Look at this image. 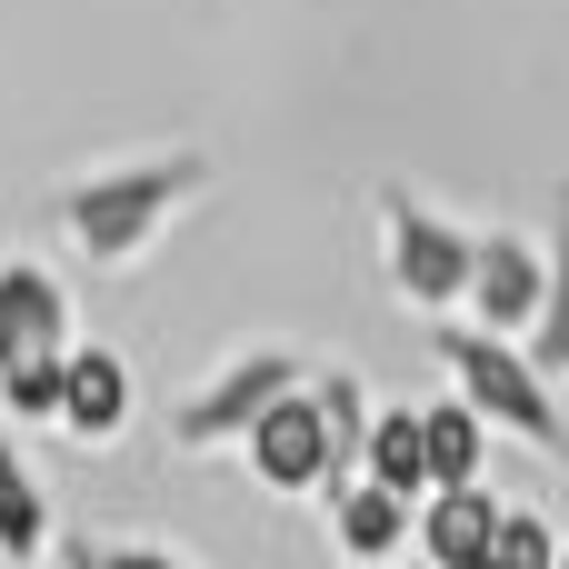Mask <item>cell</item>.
Wrapping results in <instances>:
<instances>
[{"label": "cell", "mask_w": 569, "mask_h": 569, "mask_svg": "<svg viewBox=\"0 0 569 569\" xmlns=\"http://www.w3.org/2000/svg\"><path fill=\"white\" fill-rule=\"evenodd\" d=\"M200 180H210L200 150H140V160L80 170V180L60 190V230H70V250H80L90 270H140V260L170 240V220L200 200Z\"/></svg>", "instance_id": "cell-1"}, {"label": "cell", "mask_w": 569, "mask_h": 569, "mask_svg": "<svg viewBox=\"0 0 569 569\" xmlns=\"http://www.w3.org/2000/svg\"><path fill=\"white\" fill-rule=\"evenodd\" d=\"M440 360H450V380H460V400L490 420V430H510V440H530V450H550L569 460V420H560V390L530 370V350L520 340H500V330H440Z\"/></svg>", "instance_id": "cell-2"}, {"label": "cell", "mask_w": 569, "mask_h": 569, "mask_svg": "<svg viewBox=\"0 0 569 569\" xmlns=\"http://www.w3.org/2000/svg\"><path fill=\"white\" fill-rule=\"evenodd\" d=\"M300 380H310L300 350H280V340H270V350H240V360H220V370L170 410V440H180V450H240Z\"/></svg>", "instance_id": "cell-3"}, {"label": "cell", "mask_w": 569, "mask_h": 569, "mask_svg": "<svg viewBox=\"0 0 569 569\" xmlns=\"http://www.w3.org/2000/svg\"><path fill=\"white\" fill-rule=\"evenodd\" d=\"M470 240L480 230H460V220H440V210H420L400 180L380 190V270H390V290L410 300V310H460L470 300Z\"/></svg>", "instance_id": "cell-4"}, {"label": "cell", "mask_w": 569, "mask_h": 569, "mask_svg": "<svg viewBox=\"0 0 569 569\" xmlns=\"http://www.w3.org/2000/svg\"><path fill=\"white\" fill-rule=\"evenodd\" d=\"M540 300H550V250L540 240H520V230H480L470 240V330H500V340H530V320H540Z\"/></svg>", "instance_id": "cell-5"}, {"label": "cell", "mask_w": 569, "mask_h": 569, "mask_svg": "<svg viewBox=\"0 0 569 569\" xmlns=\"http://www.w3.org/2000/svg\"><path fill=\"white\" fill-rule=\"evenodd\" d=\"M240 460H250V480L260 490H280V500H310V490H340V450H330V420H320V400H310V380L240 440Z\"/></svg>", "instance_id": "cell-6"}, {"label": "cell", "mask_w": 569, "mask_h": 569, "mask_svg": "<svg viewBox=\"0 0 569 569\" xmlns=\"http://www.w3.org/2000/svg\"><path fill=\"white\" fill-rule=\"evenodd\" d=\"M70 350V290L40 260H0V370Z\"/></svg>", "instance_id": "cell-7"}, {"label": "cell", "mask_w": 569, "mask_h": 569, "mask_svg": "<svg viewBox=\"0 0 569 569\" xmlns=\"http://www.w3.org/2000/svg\"><path fill=\"white\" fill-rule=\"evenodd\" d=\"M130 410H140L130 360H120V350L70 340V360H60V430H70V440H120V430H130Z\"/></svg>", "instance_id": "cell-8"}, {"label": "cell", "mask_w": 569, "mask_h": 569, "mask_svg": "<svg viewBox=\"0 0 569 569\" xmlns=\"http://www.w3.org/2000/svg\"><path fill=\"white\" fill-rule=\"evenodd\" d=\"M500 510H510V500H490L480 480H470V490H430V500H420V530H410V540H420V560H430V569H490Z\"/></svg>", "instance_id": "cell-9"}, {"label": "cell", "mask_w": 569, "mask_h": 569, "mask_svg": "<svg viewBox=\"0 0 569 569\" xmlns=\"http://www.w3.org/2000/svg\"><path fill=\"white\" fill-rule=\"evenodd\" d=\"M410 530H420V500H400V490H380V480L330 490V540H340L350 569H380L390 550H410Z\"/></svg>", "instance_id": "cell-10"}, {"label": "cell", "mask_w": 569, "mask_h": 569, "mask_svg": "<svg viewBox=\"0 0 569 569\" xmlns=\"http://www.w3.org/2000/svg\"><path fill=\"white\" fill-rule=\"evenodd\" d=\"M50 550V490L20 460V440H0V569H40Z\"/></svg>", "instance_id": "cell-11"}, {"label": "cell", "mask_w": 569, "mask_h": 569, "mask_svg": "<svg viewBox=\"0 0 569 569\" xmlns=\"http://www.w3.org/2000/svg\"><path fill=\"white\" fill-rule=\"evenodd\" d=\"M420 430H430V490H470V480H480V460H490V420L450 390V400H430V410H420Z\"/></svg>", "instance_id": "cell-12"}, {"label": "cell", "mask_w": 569, "mask_h": 569, "mask_svg": "<svg viewBox=\"0 0 569 569\" xmlns=\"http://www.w3.org/2000/svg\"><path fill=\"white\" fill-rule=\"evenodd\" d=\"M360 480H380V490H400V500H430V430H420V410H380V420H370Z\"/></svg>", "instance_id": "cell-13"}, {"label": "cell", "mask_w": 569, "mask_h": 569, "mask_svg": "<svg viewBox=\"0 0 569 569\" xmlns=\"http://www.w3.org/2000/svg\"><path fill=\"white\" fill-rule=\"evenodd\" d=\"M530 370L540 380H569V210L550 220V300H540V320H530Z\"/></svg>", "instance_id": "cell-14"}, {"label": "cell", "mask_w": 569, "mask_h": 569, "mask_svg": "<svg viewBox=\"0 0 569 569\" xmlns=\"http://www.w3.org/2000/svg\"><path fill=\"white\" fill-rule=\"evenodd\" d=\"M490 569H560V530L540 510H500V540H490Z\"/></svg>", "instance_id": "cell-15"}, {"label": "cell", "mask_w": 569, "mask_h": 569, "mask_svg": "<svg viewBox=\"0 0 569 569\" xmlns=\"http://www.w3.org/2000/svg\"><path fill=\"white\" fill-rule=\"evenodd\" d=\"M60 360H70V350H60ZM60 360H20V370H0V410L60 430Z\"/></svg>", "instance_id": "cell-16"}, {"label": "cell", "mask_w": 569, "mask_h": 569, "mask_svg": "<svg viewBox=\"0 0 569 569\" xmlns=\"http://www.w3.org/2000/svg\"><path fill=\"white\" fill-rule=\"evenodd\" d=\"M80 569H190V560L160 540H100V550H80Z\"/></svg>", "instance_id": "cell-17"}, {"label": "cell", "mask_w": 569, "mask_h": 569, "mask_svg": "<svg viewBox=\"0 0 569 569\" xmlns=\"http://www.w3.org/2000/svg\"><path fill=\"white\" fill-rule=\"evenodd\" d=\"M560 569H569V540H560Z\"/></svg>", "instance_id": "cell-18"}]
</instances>
